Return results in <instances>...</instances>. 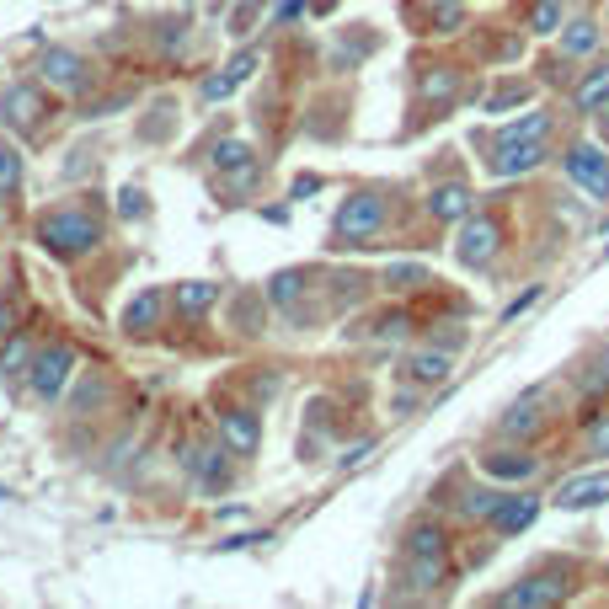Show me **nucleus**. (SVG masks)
<instances>
[{
	"mask_svg": "<svg viewBox=\"0 0 609 609\" xmlns=\"http://www.w3.org/2000/svg\"><path fill=\"white\" fill-rule=\"evenodd\" d=\"M38 241H43V252H54V257H86L91 246L102 241V225L91 220L86 209H49L38 220Z\"/></svg>",
	"mask_w": 609,
	"mask_h": 609,
	"instance_id": "nucleus-1",
	"label": "nucleus"
},
{
	"mask_svg": "<svg viewBox=\"0 0 609 609\" xmlns=\"http://www.w3.org/2000/svg\"><path fill=\"white\" fill-rule=\"evenodd\" d=\"M572 567H551V572H535V577H524V583H513L497 604H508V609H551L561 599H572Z\"/></svg>",
	"mask_w": 609,
	"mask_h": 609,
	"instance_id": "nucleus-2",
	"label": "nucleus"
},
{
	"mask_svg": "<svg viewBox=\"0 0 609 609\" xmlns=\"http://www.w3.org/2000/svg\"><path fill=\"white\" fill-rule=\"evenodd\" d=\"M70 374H75V348H70V342H54V348L33 353L27 385H33L38 401H59V396H65V385H70Z\"/></svg>",
	"mask_w": 609,
	"mask_h": 609,
	"instance_id": "nucleus-3",
	"label": "nucleus"
},
{
	"mask_svg": "<svg viewBox=\"0 0 609 609\" xmlns=\"http://www.w3.org/2000/svg\"><path fill=\"white\" fill-rule=\"evenodd\" d=\"M380 225H385V198H380V193H353V198L337 209L332 236H337V246H353V241H369Z\"/></svg>",
	"mask_w": 609,
	"mask_h": 609,
	"instance_id": "nucleus-4",
	"label": "nucleus"
},
{
	"mask_svg": "<svg viewBox=\"0 0 609 609\" xmlns=\"http://www.w3.org/2000/svg\"><path fill=\"white\" fill-rule=\"evenodd\" d=\"M545 161V134H497V145L487 155L492 177H524Z\"/></svg>",
	"mask_w": 609,
	"mask_h": 609,
	"instance_id": "nucleus-5",
	"label": "nucleus"
},
{
	"mask_svg": "<svg viewBox=\"0 0 609 609\" xmlns=\"http://www.w3.org/2000/svg\"><path fill=\"white\" fill-rule=\"evenodd\" d=\"M497 246H503V225L487 220V214H476V220H460V236H455V257L465 268H487L497 257Z\"/></svg>",
	"mask_w": 609,
	"mask_h": 609,
	"instance_id": "nucleus-6",
	"label": "nucleus"
},
{
	"mask_svg": "<svg viewBox=\"0 0 609 609\" xmlns=\"http://www.w3.org/2000/svg\"><path fill=\"white\" fill-rule=\"evenodd\" d=\"M38 70H43V81H49L59 97H81V91L91 86L86 59H81V54H70V49H43Z\"/></svg>",
	"mask_w": 609,
	"mask_h": 609,
	"instance_id": "nucleus-7",
	"label": "nucleus"
},
{
	"mask_svg": "<svg viewBox=\"0 0 609 609\" xmlns=\"http://www.w3.org/2000/svg\"><path fill=\"white\" fill-rule=\"evenodd\" d=\"M567 177L583 187L588 198H609V155L599 150V145H572L567 150Z\"/></svg>",
	"mask_w": 609,
	"mask_h": 609,
	"instance_id": "nucleus-8",
	"label": "nucleus"
},
{
	"mask_svg": "<svg viewBox=\"0 0 609 609\" xmlns=\"http://www.w3.org/2000/svg\"><path fill=\"white\" fill-rule=\"evenodd\" d=\"M0 123L6 129H38L43 123V91L38 86H6L0 91Z\"/></svg>",
	"mask_w": 609,
	"mask_h": 609,
	"instance_id": "nucleus-9",
	"label": "nucleus"
},
{
	"mask_svg": "<svg viewBox=\"0 0 609 609\" xmlns=\"http://www.w3.org/2000/svg\"><path fill=\"white\" fill-rule=\"evenodd\" d=\"M220 439H225L230 455H257V444H262L257 412H246V406H236V412H220Z\"/></svg>",
	"mask_w": 609,
	"mask_h": 609,
	"instance_id": "nucleus-10",
	"label": "nucleus"
},
{
	"mask_svg": "<svg viewBox=\"0 0 609 609\" xmlns=\"http://www.w3.org/2000/svg\"><path fill=\"white\" fill-rule=\"evenodd\" d=\"M593 503H609V471L572 476L556 487V508H593Z\"/></svg>",
	"mask_w": 609,
	"mask_h": 609,
	"instance_id": "nucleus-11",
	"label": "nucleus"
},
{
	"mask_svg": "<svg viewBox=\"0 0 609 609\" xmlns=\"http://www.w3.org/2000/svg\"><path fill=\"white\" fill-rule=\"evenodd\" d=\"M535 433H545V406H540L535 390H529V396H519L503 412V439H535Z\"/></svg>",
	"mask_w": 609,
	"mask_h": 609,
	"instance_id": "nucleus-12",
	"label": "nucleus"
},
{
	"mask_svg": "<svg viewBox=\"0 0 609 609\" xmlns=\"http://www.w3.org/2000/svg\"><path fill=\"white\" fill-rule=\"evenodd\" d=\"M481 471L492 481H529L540 471V460L524 455V449H492V455H481Z\"/></svg>",
	"mask_w": 609,
	"mask_h": 609,
	"instance_id": "nucleus-13",
	"label": "nucleus"
},
{
	"mask_svg": "<svg viewBox=\"0 0 609 609\" xmlns=\"http://www.w3.org/2000/svg\"><path fill=\"white\" fill-rule=\"evenodd\" d=\"M182 465H187V476H193V481H203V487H220L230 455H225L220 444H193V449L182 455Z\"/></svg>",
	"mask_w": 609,
	"mask_h": 609,
	"instance_id": "nucleus-14",
	"label": "nucleus"
},
{
	"mask_svg": "<svg viewBox=\"0 0 609 609\" xmlns=\"http://www.w3.org/2000/svg\"><path fill=\"white\" fill-rule=\"evenodd\" d=\"M535 513H540V497H503V503L492 508V529L497 535H524L529 524H535Z\"/></svg>",
	"mask_w": 609,
	"mask_h": 609,
	"instance_id": "nucleus-15",
	"label": "nucleus"
},
{
	"mask_svg": "<svg viewBox=\"0 0 609 609\" xmlns=\"http://www.w3.org/2000/svg\"><path fill=\"white\" fill-rule=\"evenodd\" d=\"M449 369H455L449 348H417L412 358H406V380H412V385H444Z\"/></svg>",
	"mask_w": 609,
	"mask_h": 609,
	"instance_id": "nucleus-16",
	"label": "nucleus"
},
{
	"mask_svg": "<svg viewBox=\"0 0 609 609\" xmlns=\"http://www.w3.org/2000/svg\"><path fill=\"white\" fill-rule=\"evenodd\" d=\"M471 203H476L471 187H465V182H449V187H433L428 214H433V220H444V225H455V220H465V214H471Z\"/></svg>",
	"mask_w": 609,
	"mask_h": 609,
	"instance_id": "nucleus-17",
	"label": "nucleus"
},
{
	"mask_svg": "<svg viewBox=\"0 0 609 609\" xmlns=\"http://www.w3.org/2000/svg\"><path fill=\"white\" fill-rule=\"evenodd\" d=\"M417 97H423L428 107L455 102V97H460V70H455V65H433L423 81H417Z\"/></svg>",
	"mask_w": 609,
	"mask_h": 609,
	"instance_id": "nucleus-18",
	"label": "nucleus"
},
{
	"mask_svg": "<svg viewBox=\"0 0 609 609\" xmlns=\"http://www.w3.org/2000/svg\"><path fill=\"white\" fill-rule=\"evenodd\" d=\"M155 321H161V289L134 294L129 310H123V332H129V337H145V332H155Z\"/></svg>",
	"mask_w": 609,
	"mask_h": 609,
	"instance_id": "nucleus-19",
	"label": "nucleus"
},
{
	"mask_svg": "<svg viewBox=\"0 0 609 609\" xmlns=\"http://www.w3.org/2000/svg\"><path fill=\"white\" fill-rule=\"evenodd\" d=\"M593 49H599V27H593L588 17H577V22L561 27V54H567V59H588Z\"/></svg>",
	"mask_w": 609,
	"mask_h": 609,
	"instance_id": "nucleus-20",
	"label": "nucleus"
},
{
	"mask_svg": "<svg viewBox=\"0 0 609 609\" xmlns=\"http://www.w3.org/2000/svg\"><path fill=\"white\" fill-rule=\"evenodd\" d=\"M214 300H220V284H209V278H193V284H177V310L182 316H203Z\"/></svg>",
	"mask_w": 609,
	"mask_h": 609,
	"instance_id": "nucleus-21",
	"label": "nucleus"
},
{
	"mask_svg": "<svg viewBox=\"0 0 609 609\" xmlns=\"http://www.w3.org/2000/svg\"><path fill=\"white\" fill-rule=\"evenodd\" d=\"M609 97V65H599L593 75H583V81L572 86V102L583 107V113H599V102Z\"/></svg>",
	"mask_w": 609,
	"mask_h": 609,
	"instance_id": "nucleus-22",
	"label": "nucleus"
},
{
	"mask_svg": "<svg viewBox=\"0 0 609 609\" xmlns=\"http://www.w3.org/2000/svg\"><path fill=\"white\" fill-rule=\"evenodd\" d=\"M27 369H33V342L11 337L6 348H0V374H6V380H17V374H27Z\"/></svg>",
	"mask_w": 609,
	"mask_h": 609,
	"instance_id": "nucleus-23",
	"label": "nucleus"
},
{
	"mask_svg": "<svg viewBox=\"0 0 609 609\" xmlns=\"http://www.w3.org/2000/svg\"><path fill=\"white\" fill-rule=\"evenodd\" d=\"M406 556H444V529L439 524H412V535H406Z\"/></svg>",
	"mask_w": 609,
	"mask_h": 609,
	"instance_id": "nucleus-24",
	"label": "nucleus"
},
{
	"mask_svg": "<svg viewBox=\"0 0 609 609\" xmlns=\"http://www.w3.org/2000/svg\"><path fill=\"white\" fill-rule=\"evenodd\" d=\"M449 577V556H412V583L417 588H439Z\"/></svg>",
	"mask_w": 609,
	"mask_h": 609,
	"instance_id": "nucleus-25",
	"label": "nucleus"
},
{
	"mask_svg": "<svg viewBox=\"0 0 609 609\" xmlns=\"http://www.w3.org/2000/svg\"><path fill=\"white\" fill-rule=\"evenodd\" d=\"M214 166H220V171L252 166V145H246V139H220V145H214Z\"/></svg>",
	"mask_w": 609,
	"mask_h": 609,
	"instance_id": "nucleus-26",
	"label": "nucleus"
},
{
	"mask_svg": "<svg viewBox=\"0 0 609 609\" xmlns=\"http://www.w3.org/2000/svg\"><path fill=\"white\" fill-rule=\"evenodd\" d=\"M300 294H305V273H278L273 284H268V300H273L278 310H289Z\"/></svg>",
	"mask_w": 609,
	"mask_h": 609,
	"instance_id": "nucleus-27",
	"label": "nucleus"
},
{
	"mask_svg": "<svg viewBox=\"0 0 609 609\" xmlns=\"http://www.w3.org/2000/svg\"><path fill=\"white\" fill-rule=\"evenodd\" d=\"M524 22H529V33H556L561 27V0H535Z\"/></svg>",
	"mask_w": 609,
	"mask_h": 609,
	"instance_id": "nucleus-28",
	"label": "nucleus"
},
{
	"mask_svg": "<svg viewBox=\"0 0 609 609\" xmlns=\"http://www.w3.org/2000/svg\"><path fill=\"white\" fill-rule=\"evenodd\" d=\"M17 182H22V155L0 139V193H17Z\"/></svg>",
	"mask_w": 609,
	"mask_h": 609,
	"instance_id": "nucleus-29",
	"label": "nucleus"
},
{
	"mask_svg": "<svg viewBox=\"0 0 609 609\" xmlns=\"http://www.w3.org/2000/svg\"><path fill=\"white\" fill-rule=\"evenodd\" d=\"M503 503V492H487V487H476L471 497H465V519H492V508Z\"/></svg>",
	"mask_w": 609,
	"mask_h": 609,
	"instance_id": "nucleus-30",
	"label": "nucleus"
},
{
	"mask_svg": "<svg viewBox=\"0 0 609 609\" xmlns=\"http://www.w3.org/2000/svg\"><path fill=\"white\" fill-rule=\"evenodd\" d=\"M519 102H529V86H524V81H508V86L492 91L487 107H492V113H503V107H519Z\"/></svg>",
	"mask_w": 609,
	"mask_h": 609,
	"instance_id": "nucleus-31",
	"label": "nucleus"
},
{
	"mask_svg": "<svg viewBox=\"0 0 609 609\" xmlns=\"http://www.w3.org/2000/svg\"><path fill=\"white\" fill-rule=\"evenodd\" d=\"M385 284H390V289H417V284H428V273L417 268V262H401V268L385 273Z\"/></svg>",
	"mask_w": 609,
	"mask_h": 609,
	"instance_id": "nucleus-32",
	"label": "nucleus"
},
{
	"mask_svg": "<svg viewBox=\"0 0 609 609\" xmlns=\"http://www.w3.org/2000/svg\"><path fill=\"white\" fill-rule=\"evenodd\" d=\"M503 134H545L551 139V113H529L519 123H503Z\"/></svg>",
	"mask_w": 609,
	"mask_h": 609,
	"instance_id": "nucleus-33",
	"label": "nucleus"
},
{
	"mask_svg": "<svg viewBox=\"0 0 609 609\" xmlns=\"http://www.w3.org/2000/svg\"><path fill=\"white\" fill-rule=\"evenodd\" d=\"M588 455H609V417H588Z\"/></svg>",
	"mask_w": 609,
	"mask_h": 609,
	"instance_id": "nucleus-34",
	"label": "nucleus"
},
{
	"mask_svg": "<svg viewBox=\"0 0 609 609\" xmlns=\"http://www.w3.org/2000/svg\"><path fill=\"white\" fill-rule=\"evenodd\" d=\"M236 86H241L236 75H230V70H220V75H209V81H203V97H209V102H220V97H230Z\"/></svg>",
	"mask_w": 609,
	"mask_h": 609,
	"instance_id": "nucleus-35",
	"label": "nucleus"
},
{
	"mask_svg": "<svg viewBox=\"0 0 609 609\" xmlns=\"http://www.w3.org/2000/svg\"><path fill=\"white\" fill-rule=\"evenodd\" d=\"M118 198H123V203H118L123 220H139V214H145V193H139V187H123Z\"/></svg>",
	"mask_w": 609,
	"mask_h": 609,
	"instance_id": "nucleus-36",
	"label": "nucleus"
},
{
	"mask_svg": "<svg viewBox=\"0 0 609 609\" xmlns=\"http://www.w3.org/2000/svg\"><path fill=\"white\" fill-rule=\"evenodd\" d=\"M460 27V6H439L433 11V33H455Z\"/></svg>",
	"mask_w": 609,
	"mask_h": 609,
	"instance_id": "nucleus-37",
	"label": "nucleus"
},
{
	"mask_svg": "<svg viewBox=\"0 0 609 609\" xmlns=\"http://www.w3.org/2000/svg\"><path fill=\"white\" fill-rule=\"evenodd\" d=\"M535 294H540V289H524L519 300H513V305L503 310V321H513V316H519V310H529V305H535Z\"/></svg>",
	"mask_w": 609,
	"mask_h": 609,
	"instance_id": "nucleus-38",
	"label": "nucleus"
},
{
	"mask_svg": "<svg viewBox=\"0 0 609 609\" xmlns=\"http://www.w3.org/2000/svg\"><path fill=\"white\" fill-rule=\"evenodd\" d=\"M300 6H305V0H278V22H289V17H300Z\"/></svg>",
	"mask_w": 609,
	"mask_h": 609,
	"instance_id": "nucleus-39",
	"label": "nucleus"
},
{
	"mask_svg": "<svg viewBox=\"0 0 609 609\" xmlns=\"http://www.w3.org/2000/svg\"><path fill=\"white\" fill-rule=\"evenodd\" d=\"M11 321H17V316H11V305H6V300H0V342H6V337H11Z\"/></svg>",
	"mask_w": 609,
	"mask_h": 609,
	"instance_id": "nucleus-40",
	"label": "nucleus"
},
{
	"mask_svg": "<svg viewBox=\"0 0 609 609\" xmlns=\"http://www.w3.org/2000/svg\"><path fill=\"white\" fill-rule=\"evenodd\" d=\"M316 187H321V177H300V182H294V198H305V193H316Z\"/></svg>",
	"mask_w": 609,
	"mask_h": 609,
	"instance_id": "nucleus-41",
	"label": "nucleus"
},
{
	"mask_svg": "<svg viewBox=\"0 0 609 609\" xmlns=\"http://www.w3.org/2000/svg\"><path fill=\"white\" fill-rule=\"evenodd\" d=\"M369 449H374V444H353V449H348V455H342V465H358V460H364V455H369Z\"/></svg>",
	"mask_w": 609,
	"mask_h": 609,
	"instance_id": "nucleus-42",
	"label": "nucleus"
},
{
	"mask_svg": "<svg viewBox=\"0 0 609 609\" xmlns=\"http://www.w3.org/2000/svg\"><path fill=\"white\" fill-rule=\"evenodd\" d=\"M599 118H604V129H609V97L599 102Z\"/></svg>",
	"mask_w": 609,
	"mask_h": 609,
	"instance_id": "nucleus-43",
	"label": "nucleus"
}]
</instances>
